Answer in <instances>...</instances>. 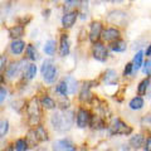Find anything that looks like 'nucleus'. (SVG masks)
<instances>
[{"label":"nucleus","instance_id":"obj_1","mask_svg":"<svg viewBox=\"0 0 151 151\" xmlns=\"http://www.w3.org/2000/svg\"><path fill=\"white\" fill-rule=\"evenodd\" d=\"M50 122L57 131H68L73 125V112L62 111L55 112L50 119Z\"/></svg>","mask_w":151,"mask_h":151},{"label":"nucleus","instance_id":"obj_2","mask_svg":"<svg viewBox=\"0 0 151 151\" xmlns=\"http://www.w3.org/2000/svg\"><path fill=\"white\" fill-rule=\"evenodd\" d=\"M42 74H43V78L47 83H53L58 77V69L55 68V65H53L50 60H45L42 65Z\"/></svg>","mask_w":151,"mask_h":151},{"label":"nucleus","instance_id":"obj_3","mask_svg":"<svg viewBox=\"0 0 151 151\" xmlns=\"http://www.w3.org/2000/svg\"><path fill=\"white\" fill-rule=\"evenodd\" d=\"M27 112L29 115V122L30 125H37L39 122L40 119V108H39V103H38L37 98H32V101L28 103L27 107Z\"/></svg>","mask_w":151,"mask_h":151},{"label":"nucleus","instance_id":"obj_4","mask_svg":"<svg viewBox=\"0 0 151 151\" xmlns=\"http://www.w3.org/2000/svg\"><path fill=\"white\" fill-rule=\"evenodd\" d=\"M131 131H132L131 127L126 125L120 119H113L110 125V132L113 135H129L131 134Z\"/></svg>","mask_w":151,"mask_h":151},{"label":"nucleus","instance_id":"obj_5","mask_svg":"<svg viewBox=\"0 0 151 151\" xmlns=\"http://www.w3.org/2000/svg\"><path fill=\"white\" fill-rule=\"evenodd\" d=\"M92 53H93V58L97 59V60H100V62H105V60L107 59V55H108L106 47L103 45L102 43H98V42L94 43Z\"/></svg>","mask_w":151,"mask_h":151},{"label":"nucleus","instance_id":"obj_6","mask_svg":"<svg viewBox=\"0 0 151 151\" xmlns=\"http://www.w3.org/2000/svg\"><path fill=\"white\" fill-rule=\"evenodd\" d=\"M89 122H91V115H89V112L87 110L81 108L77 113V126L81 127V129H84L86 126L89 125Z\"/></svg>","mask_w":151,"mask_h":151},{"label":"nucleus","instance_id":"obj_7","mask_svg":"<svg viewBox=\"0 0 151 151\" xmlns=\"http://www.w3.org/2000/svg\"><path fill=\"white\" fill-rule=\"evenodd\" d=\"M102 35V24L98 22H94L91 24V30H89V39L93 43H96L98 38Z\"/></svg>","mask_w":151,"mask_h":151},{"label":"nucleus","instance_id":"obj_8","mask_svg":"<svg viewBox=\"0 0 151 151\" xmlns=\"http://www.w3.org/2000/svg\"><path fill=\"white\" fill-rule=\"evenodd\" d=\"M107 20L113 23V24H120V25H122L125 23V20H126V14L124 12H119V10H117V12H112V13H110V15H108Z\"/></svg>","mask_w":151,"mask_h":151},{"label":"nucleus","instance_id":"obj_9","mask_svg":"<svg viewBox=\"0 0 151 151\" xmlns=\"http://www.w3.org/2000/svg\"><path fill=\"white\" fill-rule=\"evenodd\" d=\"M76 20H77V13L76 12L65 13L62 18V25L63 28H70L76 23Z\"/></svg>","mask_w":151,"mask_h":151},{"label":"nucleus","instance_id":"obj_10","mask_svg":"<svg viewBox=\"0 0 151 151\" xmlns=\"http://www.w3.org/2000/svg\"><path fill=\"white\" fill-rule=\"evenodd\" d=\"M119 37H120V32L115 29V28H110V29H106L102 32V38L106 42L116 40V39H119Z\"/></svg>","mask_w":151,"mask_h":151},{"label":"nucleus","instance_id":"obj_11","mask_svg":"<svg viewBox=\"0 0 151 151\" xmlns=\"http://www.w3.org/2000/svg\"><path fill=\"white\" fill-rule=\"evenodd\" d=\"M54 150H69V151H73L76 150V147L69 142L68 140H59V141H55L54 145H53Z\"/></svg>","mask_w":151,"mask_h":151},{"label":"nucleus","instance_id":"obj_12","mask_svg":"<svg viewBox=\"0 0 151 151\" xmlns=\"http://www.w3.org/2000/svg\"><path fill=\"white\" fill-rule=\"evenodd\" d=\"M59 53L62 57L68 55L69 53V43H68V35L67 34H62L60 37V49H59Z\"/></svg>","mask_w":151,"mask_h":151},{"label":"nucleus","instance_id":"obj_13","mask_svg":"<svg viewBox=\"0 0 151 151\" xmlns=\"http://www.w3.org/2000/svg\"><path fill=\"white\" fill-rule=\"evenodd\" d=\"M19 72H20V63H19V62L12 63V64L8 67V69H6V74H8L9 78L17 77V76L19 74Z\"/></svg>","mask_w":151,"mask_h":151},{"label":"nucleus","instance_id":"obj_14","mask_svg":"<svg viewBox=\"0 0 151 151\" xmlns=\"http://www.w3.org/2000/svg\"><path fill=\"white\" fill-rule=\"evenodd\" d=\"M103 81L107 84H115L117 82V73L113 69H108L106 70L105 76H103Z\"/></svg>","mask_w":151,"mask_h":151},{"label":"nucleus","instance_id":"obj_15","mask_svg":"<svg viewBox=\"0 0 151 151\" xmlns=\"http://www.w3.org/2000/svg\"><path fill=\"white\" fill-rule=\"evenodd\" d=\"M9 35H10L13 39H18L24 35V27L23 25H15L9 29Z\"/></svg>","mask_w":151,"mask_h":151},{"label":"nucleus","instance_id":"obj_16","mask_svg":"<svg viewBox=\"0 0 151 151\" xmlns=\"http://www.w3.org/2000/svg\"><path fill=\"white\" fill-rule=\"evenodd\" d=\"M25 48V43L24 42H22V40H14L13 43L10 44V49H12V53L14 54H20L23 50H24Z\"/></svg>","mask_w":151,"mask_h":151},{"label":"nucleus","instance_id":"obj_17","mask_svg":"<svg viewBox=\"0 0 151 151\" xmlns=\"http://www.w3.org/2000/svg\"><path fill=\"white\" fill-rule=\"evenodd\" d=\"M91 82H88V83H84V86L82 88V91H81V96H79V98H81V101H89L91 100V91H89V88H91Z\"/></svg>","mask_w":151,"mask_h":151},{"label":"nucleus","instance_id":"obj_18","mask_svg":"<svg viewBox=\"0 0 151 151\" xmlns=\"http://www.w3.org/2000/svg\"><path fill=\"white\" fill-rule=\"evenodd\" d=\"M91 127L92 129H96V130H101L105 127V122H103V120L101 119L100 116H93L91 117Z\"/></svg>","mask_w":151,"mask_h":151},{"label":"nucleus","instance_id":"obj_19","mask_svg":"<svg viewBox=\"0 0 151 151\" xmlns=\"http://www.w3.org/2000/svg\"><path fill=\"white\" fill-rule=\"evenodd\" d=\"M65 83H67V89H68V94H73L76 93V89H77V81L73 77H67L64 79Z\"/></svg>","mask_w":151,"mask_h":151},{"label":"nucleus","instance_id":"obj_20","mask_svg":"<svg viewBox=\"0 0 151 151\" xmlns=\"http://www.w3.org/2000/svg\"><path fill=\"white\" fill-rule=\"evenodd\" d=\"M79 1H81V0H65L64 5H63L64 12H73L74 9L79 5Z\"/></svg>","mask_w":151,"mask_h":151},{"label":"nucleus","instance_id":"obj_21","mask_svg":"<svg viewBox=\"0 0 151 151\" xmlns=\"http://www.w3.org/2000/svg\"><path fill=\"white\" fill-rule=\"evenodd\" d=\"M142 144H144V136L142 135H136V136H134V137H131V140H130V145L134 149L141 147Z\"/></svg>","mask_w":151,"mask_h":151},{"label":"nucleus","instance_id":"obj_22","mask_svg":"<svg viewBox=\"0 0 151 151\" xmlns=\"http://www.w3.org/2000/svg\"><path fill=\"white\" fill-rule=\"evenodd\" d=\"M144 106V100L141 97H135L132 98L130 102V108L131 110H140Z\"/></svg>","mask_w":151,"mask_h":151},{"label":"nucleus","instance_id":"obj_23","mask_svg":"<svg viewBox=\"0 0 151 151\" xmlns=\"http://www.w3.org/2000/svg\"><path fill=\"white\" fill-rule=\"evenodd\" d=\"M35 134H37V137L39 141H47L48 140V134L43 126H38L35 129Z\"/></svg>","mask_w":151,"mask_h":151},{"label":"nucleus","instance_id":"obj_24","mask_svg":"<svg viewBox=\"0 0 151 151\" xmlns=\"http://www.w3.org/2000/svg\"><path fill=\"white\" fill-rule=\"evenodd\" d=\"M38 137H37V134H35V130H30L29 132H28L27 135V142L29 146H35L37 142H38Z\"/></svg>","mask_w":151,"mask_h":151},{"label":"nucleus","instance_id":"obj_25","mask_svg":"<svg viewBox=\"0 0 151 151\" xmlns=\"http://www.w3.org/2000/svg\"><path fill=\"white\" fill-rule=\"evenodd\" d=\"M111 49L115 50V52H124L126 49V42L116 39V42H113L111 44Z\"/></svg>","mask_w":151,"mask_h":151},{"label":"nucleus","instance_id":"obj_26","mask_svg":"<svg viewBox=\"0 0 151 151\" xmlns=\"http://www.w3.org/2000/svg\"><path fill=\"white\" fill-rule=\"evenodd\" d=\"M142 58H144V53H142V52L136 53L135 58H134V63H132V65H134V70L140 69V67L142 65Z\"/></svg>","mask_w":151,"mask_h":151},{"label":"nucleus","instance_id":"obj_27","mask_svg":"<svg viewBox=\"0 0 151 151\" xmlns=\"http://www.w3.org/2000/svg\"><path fill=\"white\" fill-rule=\"evenodd\" d=\"M42 106L48 108V110H50V108L55 107V102H54L53 98H50L49 96H44L43 98H42Z\"/></svg>","mask_w":151,"mask_h":151},{"label":"nucleus","instance_id":"obj_28","mask_svg":"<svg viewBox=\"0 0 151 151\" xmlns=\"http://www.w3.org/2000/svg\"><path fill=\"white\" fill-rule=\"evenodd\" d=\"M44 52L48 55L54 54V52H55V42L54 40H48L47 42L45 47H44Z\"/></svg>","mask_w":151,"mask_h":151},{"label":"nucleus","instance_id":"obj_29","mask_svg":"<svg viewBox=\"0 0 151 151\" xmlns=\"http://www.w3.org/2000/svg\"><path fill=\"white\" fill-rule=\"evenodd\" d=\"M27 55H28V58H29L30 60H35L38 58V53H37V50H35V48L33 45H28L27 47Z\"/></svg>","mask_w":151,"mask_h":151},{"label":"nucleus","instance_id":"obj_30","mask_svg":"<svg viewBox=\"0 0 151 151\" xmlns=\"http://www.w3.org/2000/svg\"><path fill=\"white\" fill-rule=\"evenodd\" d=\"M37 73V67H35V64H29L28 65V68L25 69V77L28 79H32L33 77L35 76Z\"/></svg>","mask_w":151,"mask_h":151},{"label":"nucleus","instance_id":"obj_31","mask_svg":"<svg viewBox=\"0 0 151 151\" xmlns=\"http://www.w3.org/2000/svg\"><path fill=\"white\" fill-rule=\"evenodd\" d=\"M9 130V122L6 120H0V137H4Z\"/></svg>","mask_w":151,"mask_h":151},{"label":"nucleus","instance_id":"obj_32","mask_svg":"<svg viewBox=\"0 0 151 151\" xmlns=\"http://www.w3.org/2000/svg\"><path fill=\"white\" fill-rule=\"evenodd\" d=\"M141 126H142L145 130L151 131V115L142 117V120H141Z\"/></svg>","mask_w":151,"mask_h":151},{"label":"nucleus","instance_id":"obj_33","mask_svg":"<svg viewBox=\"0 0 151 151\" xmlns=\"http://www.w3.org/2000/svg\"><path fill=\"white\" fill-rule=\"evenodd\" d=\"M149 84H150L149 78L144 79V81L140 83L139 88H137V92H139V94H145V93H146V89H147V87H149Z\"/></svg>","mask_w":151,"mask_h":151},{"label":"nucleus","instance_id":"obj_34","mask_svg":"<svg viewBox=\"0 0 151 151\" xmlns=\"http://www.w3.org/2000/svg\"><path fill=\"white\" fill-rule=\"evenodd\" d=\"M28 142H27V140H18L17 141V144H15V149L18 150V151H25L27 149H28Z\"/></svg>","mask_w":151,"mask_h":151},{"label":"nucleus","instance_id":"obj_35","mask_svg":"<svg viewBox=\"0 0 151 151\" xmlns=\"http://www.w3.org/2000/svg\"><path fill=\"white\" fill-rule=\"evenodd\" d=\"M57 92H58L59 94H62V96H65V94L68 93V89H67V83H65V81L60 82L58 86H57Z\"/></svg>","mask_w":151,"mask_h":151},{"label":"nucleus","instance_id":"obj_36","mask_svg":"<svg viewBox=\"0 0 151 151\" xmlns=\"http://www.w3.org/2000/svg\"><path fill=\"white\" fill-rule=\"evenodd\" d=\"M6 62H8V58L5 55H0V73L5 69V65H6Z\"/></svg>","mask_w":151,"mask_h":151},{"label":"nucleus","instance_id":"obj_37","mask_svg":"<svg viewBox=\"0 0 151 151\" xmlns=\"http://www.w3.org/2000/svg\"><path fill=\"white\" fill-rule=\"evenodd\" d=\"M144 73L145 74H147V76H151V59L147 60L145 64H144Z\"/></svg>","mask_w":151,"mask_h":151},{"label":"nucleus","instance_id":"obj_38","mask_svg":"<svg viewBox=\"0 0 151 151\" xmlns=\"http://www.w3.org/2000/svg\"><path fill=\"white\" fill-rule=\"evenodd\" d=\"M132 70H134V65H132V63H129L126 65V68H125V70H124V74L125 76H127V74H130Z\"/></svg>","mask_w":151,"mask_h":151},{"label":"nucleus","instance_id":"obj_39","mask_svg":"<svg viewBox=\"0 0 151 151\" xmlns=\"http://www.w3.org/2000/svg\"><path fill=\"white\" fill-rule=\"evenodd\" d=\"M5 97H6V91L0 86V102H3L4 100H5Z\"/></svg>","mask_w":151,"mask_h":151},{"label":"nucleus","instance_id":"obj_40","mask_svg":"<svg viewBox=\"0 0 151 151\" xmlns=\"http://www.w3.org/2000/svg\"><path fill=\"white\" fill-rule=\"evenodd\" d=\"M146 151H151V137H149L147 140H146V146L144 147Z\"/></svg>","mask_w":151,"mask_h":151},{"label":"nucleus","instance_id":"obj_41","mask_svg":"<svg viewBox=\"0 0 151 151\" xmlns=\"http://www.w3.org/2000/svg\"><path fill=\"white\" fill-rule=\"evenodd\" d=\"M92 3H94V4H101V3H105L106 0H91Z\"/></svg>","mask_w":151,"mask_h":151},{"label":"nucleus","instance_id":"obj_42","mask_svg":"<svg viewBox=\"0 0 151 151\" xmlns=\"http://www.w3.org/2000/svg\"><path fill=\"white\" fill-rule=\"evenodd\" d=\"M146 55H151V44L149 45V48H147V50H146Z\"/></svg>","mask_w":151,"mask_h":151},{"label":"nucleus","instance_id":"obj_43","mask_svg":"<svg viewBox=\"0 0 151 151\" xmlns=\"http://www.w3.org/2000/svg\"><path fill=\"white\" fill-rule=\"evenodd\" d=\"M4 82V78H3V76H0V84H1Z\"/></svg>","mask_w":151,"mask_h":151},{"label":"nucleus","instance_id":"obj_44","mask_svg":"<svg viewBox=\"0 0 151 151\" xmlns=\"http://www.w3.org/2000/svg\"><path fill=\"white\" fill-rule=\"evenodd\" d=\"M113 1H117V3H120V1H122V0H113Z\"/></svg>","mask_w":151,"mask_h":151}]
</instances>
